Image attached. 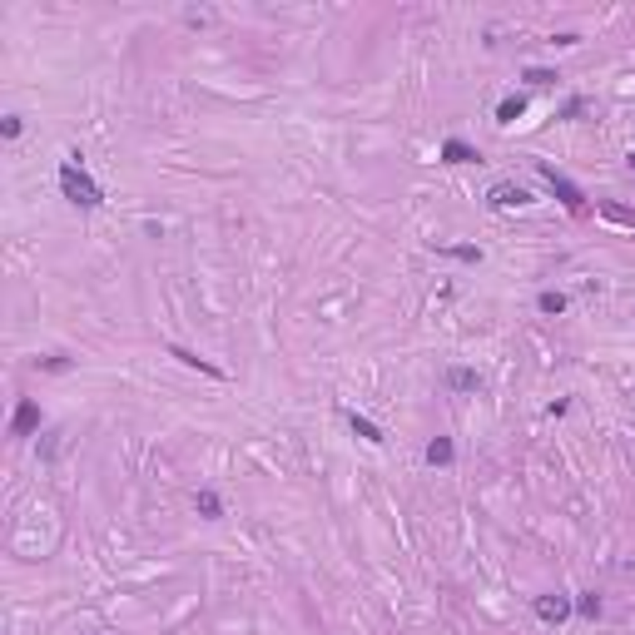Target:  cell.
Wrapping results in <instances>:
<instances>
[{
    "label": "cell",
    "instance_id": "cell-7",
    "mask_svg": "<svg viewBox=\"0 0 635 635\" xmlns=\"http://www.w3.org/2000/svg\"><path fill=\"white\" fill-rule=\"evenodd\" d=\"M526 114V95H506L501 104H496V125H516Z\"/></svg>",
    "mask_w": 635,
    "mask_h": 635
},
{
    "label": "cell",
    "instance_id": "cell-4",
    "mask_svg": "<svg viewBox=\"0 0 635 635\" xmlns=\"http://www.w3.org/2000/svg\"><path fill=\"white\" fill-rule=\"evenodd\" d=\"M487 204H491V209H511V204H531V194H526L522 184H491Z\"/></svg>",
    "mask_w": 635,
    "mask_h": 635
},
{
    "label": "cell",
    "instance_id": "cell-9",
    "mask_svg": "<svg viewBox=\"0 0 635 635\" xmlns=\"http://www.w3.org/2000/svg\"><path fill=\"white\" fill-rule=\"evenodd\" d=\"M447 387H452V392H477V387H482V372H472V368H452V372H447Z\"/></svg>",
    "mask_w": 635,
    "mask_h": 635
},
{
    "label": "cell",
    "instance_id": "cell-13",
    "mask_svg": "<svg viewBox=\"0 0 635 635\" xmlns=\"http://www.w3.org/2000/svg\"><path fill=\"white\" fill-rule=\"evenodd\" d=\"M536 308H541V313H551V318H556V313H566V293H556V288H546V293H541V298H536Z\"/></svg>",
    "mask_w": 635,
    "mask_h": 635
},
{
    "label": "cell",
    "instance_id": "cell-16",
    "mask_svg": "<svg viewBox=\"0 0 635 635\" xmlns=\"http://www.w3.org/2000/svg\"><path fill=\"white\" fill-rule=\"evenodd\" d=\"M575 610L596 620V615H601V596H596V591H591V596H581V601H575Z\"/></svg>",
    "mask_w": 635,
    "mask_h": 635
},
{
    "label": "cell",
    "instance_id": "cell-1",
    "mask_svg": "<svg viewBox=\"0 0 635 635\" xmlns=\"http://www.w3.org/2000/svg\"><path fill=\"white\" fill-rule=\"evenodd\" d=\"M60 194L75 204V209H99L104 204V194H99V184L80 169V154H70L65 164H60Z\"/></svg>",
    "mask_w": 635,
    "mask_h": 635
},
{
    "label": "cell",
    "instance_id": "cell-8",
    "mask_svg": "<svg viewBox=\"0 0 635 635\" xmlns=\"http://www.w3.org/2000/svg\"><path fill=\"white\" fill-rule=\"evenodd\" d=\"M194 511L204 516V522H218V516H223V501H218V491H209V487H204V491H194Z\"/></svg>",
    "mask_w": 635,
    "mask_h": 635
},
{
    "label": "cell",
    "instance_id": "cell-14",
    "mask_svg": "<svg viewBox=\"0 0 635 635\" xmlns=\"http://www.w3.org/2000/svg\"><path fill=\"white\" fill-rule=\"evenodd\" d=\"M601 214H606L610 223H625V228H635V214H630V209H620V204H601Z\"/></svg>",
    "mask_w": 635,
    "mask_h": 635
},
{
    "label": "cell",
    "instance_id": "cell-2",
    "mask_svg": "<svg viewBox=\"0 0 635 635\" xmlns=\"http://www.w3.org/2000/svg\"><path fill=\"white\" fill-rule=\"evenodd\" d=\"M536 174H541V179L551 184V194H556V199H561V204H566L571 214H581V209H586V194H581V189H575V184L566 179V174H556V169H551V164H536Z\"/></svg>",
    "mask_w": 635,
    "mask_h": 635
},
{
    "label": "cell",
    "instance_id": "cell-3",
    "mask_svg": "<svg viewBox=\"0 0 635 635\" xmlns=\"http://www.w3.org/2000/svg\"><path fill=\"white\" fill-rule=\"evenodd\" d=\"M11 432H15V437H35V432H40V402H30V397L20 402L15 417H11Z\"/></svg>",
    "mask_w": 635,
    "mask_h": 635
},
{
    "label": "cell",
    "instance_id": "cell-20",
    "mask_svg": "<svg viewBox=\"0 0 635 635\" xmlns=\"http://www.w3.org/2000/svg\"><path fill=\"white\" fill-rule=\"evenodd\" d=\"M0 134H6V139H15V134H20V114H6V125H0Z\"/></svg>",
    "mask_w": 635,
    "mask_h": 635
},
{
    "label": "cell",
    "instance_id": "cell-5",
    "mask_svg": "<svg viewBox=\"0 0 635 635\" xmlns=\"http://www.w3.org/2000/svg\"><path fill=\"white\" fill-rule=\"evenodd\" d=\"M442 159H447V164H477L482 154H477L467 139H456V134H452V139H442Z\"/></svg>",
    "mask_w": 635,
    "mask_h": 635
},
{
    "label": "cell",
    "instance_id": "cell-19",
    "mask_svg": "<svg viewBox=\"0 0 635 635\" xmlns=\"http://www.w3.org/2000/svg\"><path fill=\"white\" fill-rule=\"evenodd\" d=\"M55 452H60V432H45V442H40V456H45V461H50V456H55Z\"/></svg>",
    "mask_w": 635,
    "mask_h": 635
},
{
    "label": "cell",
    "instance_id": "cell-12",
    "mask_svg": "<svg viewBox=\"0 0 635 635\" xmlns=\"http://www.w3.org/2000/svg\"><path fill=\"white\" fill-rule=\"evenodd\" d=\"M348 427H353L363 442H372V447H377V442H387V437H382V427H377V422H368V417H358V412H348Z\"/></svg>",
    "mask_w": 635,
    "mask_h": 635
},
{
    "label": "cell",
    "instance_id": "cell-17",
    "mask_svg": "<svg viewBox=\"0 0 635 635\" xmlns=\"http://www.w3.org/2000/svg\"><path fill=\"white\" fill-rule=\"evenodd\" d=\"M442 253H452L461 263H482V249H467V244H461V249H442Z\"/></svg>",
    "mask_w": 635,
    "mask_h": 635
},
{
    "label": "cell",
    "instance_id": "cell-6",
    "mask_svg": "<svg viewBox=\"0 0 635 635\" xmlns=\"http://www.w3.org/2000/svg\"><path fill=\"white\" fill-rule=\"evenodd\" d=\"M536 615L556 625V620H566V615H571V601H566V596H536Z\"/></svg>",
    "mask_w": 635,
    "mask_h": 635
},
{
    "label": "cell",
    "instance_id": "cell-15",
    "mask_svg": "<svg viewBox=\"0 0 635 635\" xmlns=\"http://www.w3.org/2000/svg\"><path fill=\"white\" fill-rule=\"evenodd\" d=\"M526 85H536V90H541V85H556V70H541V65H531V70H526Z\"/></svg>",
    "mask_w": 635,
    "mask_h": 635
},
{
    "label": "cell",
    "instance_id": "cell-18",
    "mask_svg": "<svg viewBox=\"0 0 635 635\" xmlns=\"http://www.w3.org/2000/svg\"><path fill=\"white\" fill-rule=\"evenodd\" d=\"M40 368H45V372H70V358H60V353H50V358H40Z\"/></svg>",
    "mask_w": 635,
    "mask_h": 635
},
{
    "label": "cell",
    "instance_id": "cell-21",
    "mask_svg": "<svg viewBox=\"0 0 635 635\" xmlns=\"http://www.w3.org/2000/svg\"><path fill=\"white\" fill-rule=\"evenodd\" d=\"M630 169H635V149H630Z\"/></svg>",
    "mask_w": 635,
    "mask_h": 635
},
{
    "label": "cell",
    "instance_id": "cell-10",
    "mask_svg": "<svg viewBox=\"0 0 635 635\" xmlns=\"http://www.w3.org/2000/svg\"><path fill=\"white\" fill-rule=\"evenodd\" d=\"M452 456H456V447H452V437H432V442H427V461H432V467H447V461H452Z\"/></svg>",
    "mask_w": 635,
    "mask_h": 635
},
{
    "label": "cell",
    "instance_id": "cell-11",
    "mask_svg": "<svg viewBox=\"0 0 635 635\" xmlns=\"http://www.w3.org/2000/svg\"><path fill=\"white\" fill-rule=\"evenodd\" d=\"M169 353H174L184 368H199V372H209V377H223V368H214L209 358H199V353H189V348H169Z\"/></svg>",
    "mask_w": 635,
    "mask_h": 635
}]
</instances>
